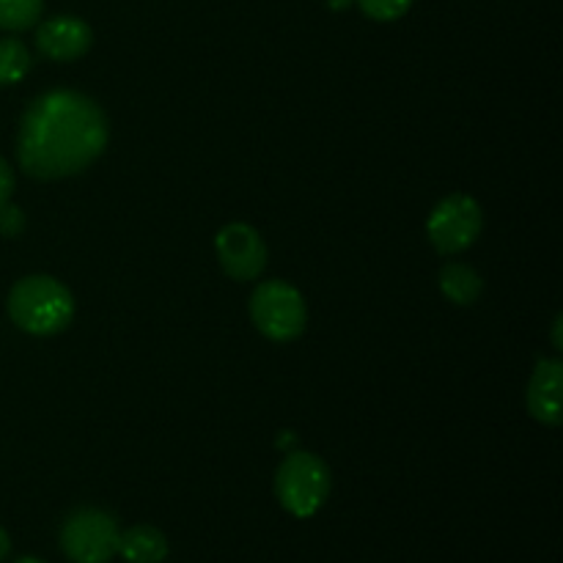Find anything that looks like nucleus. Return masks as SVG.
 Here are the masks:
<instances>
[{
    "instance_id": "f257e3e1",
    "label": "nucleus",
    "mask_w": 563,
    "mask_h": 563,
    "mask_svg": "<svg viewBox=\"0 0 563 563\" xmlns=\"http://www.w3.org/2000/svg\"><path fill=\"white\" fill-rule=\"evenodd\" d=\"M108 146V119L91 97L69 88L47 91L22 113L16 159L27 176L66 179L97 163Z\"/></svg>"
},
{
    "instance_id": "f03ea898",
    "label": "nucleus",
    "mask_w": 563,
    "mask_h": 563,
    "mask_svg": "<svg viewBox=\"0 0 563 563\" xmlns=\"http://www.w3.org/2000/svg\"><path fill=\"white\" fill-rule=\"evenodd\" d=\"M9 317L31 335L64 333L75 319V297L53 275H27L9 291Z\"/></svg>"
},
{
    "instance_id": "7ed1b4c3",
    "label": "nucleus",
    "mask_w": 563,
    "mask_h": 563,
    "mask_svg": "<svg viewBox=\"0 0 563 563\" xmlns=\"http://www.w3.org/2000/svg\"><path fill=\"white\" fill-rule=\"evenodd\" d=\"M333 476L322 456L311 451H291L275 473V495L278 504L297 520L317 515L330 498Z\"/></svg>"
},
{
    "instance_id": "20e7f679",
    "label": "nucleus",
    "mask_w": 563,
    "mask_h": 563,
    "mask_svg": "<svg viewBox=\"0 0 563 563\" xmlns=\"http://www.w3.org/2000/svg\"><path fill=\"white\" fill-rule=\"evenodd\" d=\"M251 319L258 333L269 341L289 344L306 330V300L289 280H262L251 295Z\"/></svg>"
},
{
    "instance_id": "39448f33",
    "label": "nucleus",
    "mask_w": 563,
    "mask_h": 563,
    "mask_svg": "<svg viewBox=\"0 0 563 563\" xmlns=\"http://www.w3.org/2000/svg\"><path fill=\"white\" fill-rule=\"evenodd\" d=\"M121 528L110 511L82 506L60 526V550L71 563H108L119 555Z\"/></svg>"
},
{
    "instance_id": "423d86ee",
    "label": "nucleus",
    "mask_w": 563,
    "mask_h": 563,
    "mask_svg": "<svg viewBox=\"0 0 563 563\" xmlns=\"http://www.w3.org/2000/svg\"><path fill=\"white\" fill-rule=\"evenodd\" d=\"M482 225L484 214L476 198L465 196V192H451L429 214L427 234L434 251L443 256H456L478 240Z\"/></svg>"
},
{
    "instance_id": "0eeeda50",
    "label": "nucleus",
    "mask_w": 563,
    "mask_h": 563,
    "mask_svg": "<svg viewBox=\"0 0 563 563\" xmlns=\"http://www.w3.org/2000/svg\"><path fill=\"white\" fill-rule=\"evenodd\" d=\"M214 251L223 273L234 280H256L267 267V245L247 223H229L214 236Z\"/></svg>"
},
{
    "instance_id": "6e6552de",
    "label": "nucleus",
    "mask_w": 563,
    "mask_h": 563,
    "mask_svg": "<svg viewBox=\"0 0 563 563\" xmlns=\"http://www.w3.org/2000/svg\"><path fill=\"white\" fill-rule=\"evenodd\" d=\"M91 25L75 14L49 16L36 27L38 53L49 60H60V64L82 58L91 49Z\"/></svg>"
},
{
    "instance_id": "1a4fd4ad",
    "label": "nucleus",
    "mask_w": 563,
    "mask_h": 563,
    "mask_svg": "<svg viewBox=\"0 0 563 563\" xmlns=\"http://www.w3.org/2000/svg\"><path fill=\"white\" fill-rule=\"evenodd\" d=\"M563 394V363L555 357H542L528 383V412L544 427H559Z\"/></svg>"
},
{
    "instance_id": "9d476101",
    "label": "nucleus",
    "mask_w": 563,
    "mask_h": 563,
    "mask_svg": "<svg viewBox=\"0 0 563 563\" xmlns=\"http://www.w3.org/2000/svg\"><path fill=\"white\" fill-rule=\"evenodd\" d=\"M119 555L126 563H163L168 559V539L154 526H132L121 531Z\"/></svg>"
},
{
    "instance_id": "9b49d317",
    "label": "nucleus",
    "mask_w": 563,
    "mask_h": 563,
    "mask_svg": "<svg viewBox=\"0 0 563 563\" xmlns=\"http://www.w3.org/2000/svg\"><path fill=\"white\" fill-rule=\"evenodd\" d=\"M440 289H443V295L449 297L451 302H456V306H473V302L478 300V295H482L484 280L482 275L473 267H467V264L451 262L440 269Z\"/></svg>"
},
{
    "instance_id": "f8f14e48",
    "label": "nucleus",
    "mask_w": 563,
    "mask_h": 563,
    "mask_svg": "<svg viewBox=\"0 0 563 563\" xmlns=\"http://www.w3.org/2000/svg\"><path fill=\"white\" fill-rule=\"evenodd\" d=\"M31 71V49L14 36L0 38V86H14Z\"/></svg>"
},
{
    "instance_id": "ddd939ff",
    "label": "nucleus",
    "mask_w": 563,
    "mask_h": 563,
    "mask_svg": "<svg viewBox=\"0 0 563 563\" xmlns=\"http://www.w3.org/2000/svg\"><path fill=\"white\" fill-rule=\"evenodd\" d=\"M42 11L44 0H0V31L20 33L36 27Z\"/></svg>"
},
{
    "instance_id": "4468645a",
    "label": "nucleus",
    "mask_w": 563,
    "mask_h": 563,
    "mask_svg": "<svg viewBox=\"0 0 563 563\" xmlns=\"http://www.w3.org/2000/svg\"><path fill=\"white\" fill-rule=\"evenodd\" d=\"M363 14L374 22H394L410 11L412 0H357Z\"/></svg>"
},
{
    "instance_id": "2eb2a0df",
    "label": "nucleus",
    "mask_w": 563,
    "mask_h": 563,
    "mask_svg": "<svg viewBox=\"0 0 563 563\" xmlns=\"http://www.w3.org/2000/svg\"><path fill=\"white\" fill-rule=\"evenodd\" d=\"M22 231H25V214H22V209L9 201L0 203V236L14 240V236H20Z\"/></svg>"
},
{
    "instance_id": "dca6fc26",
    "label": "nucleus",
    "mask_w": 563,
    "mask_h": 563,
    "mask_svg": "<svg viewBox=\"0 0 563 563\" xmlns=\"http://www.w3.org/2000/svg\"><path fill=\"white\" fill-rule=\"evenodd\" d=\"M14 185H16L14 170H11V165L0 157V203L9 201L11 192H14Z\"/></svg>"
},
{
    "instance_id": "f3484780",
    "label": "nucleus",
    "mask_w": 563,
    "mask_h": 563,
    "mask_svg": "<svg viewBox=\"0 0 563 563\" xmlns=\"http://www.w3.org/2000/svg\"><path fill=\"white\" fill-rule=\"evenodd\" d=\"M11 553V539H9V533H5V528L0 526V563L5 561V555Z\"/></svg>"
},
{
    "instance_id": "a211bd4d",
    "label": "nucleus",
    "mask_w": 563,
    "mask_h": 563,
    "mask_svg": "<svg viewBox=\"0 0 563 563\" xmlns=\"http://www.w3.org/2000/svg\"><path fill=\"white\" fill-rule=\"evenodd\" d=\"M330 5H333V9H346V5H350V0H330Z\"/></svg>"
},
{
    "instance_id": "6ab92c4d",
    "label": "nucleus",
    "mask_w": 563,
    "mask_h": 563,
    "mask_svg": "<svg viewBox=\"0 0 563 563\" xmlns=\"http://www.w3.org/2000/svg\"><path fill=\"white\" fill-rule=\"evenodd\" d=\"M14 563H44V561H38V559H33V555H22V559H16Z\"/></svg>"
}]
</instances>
